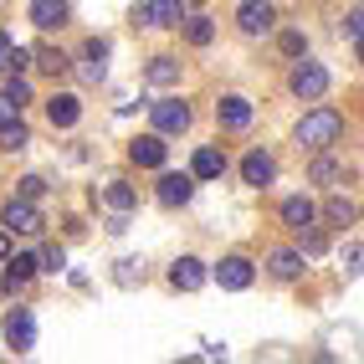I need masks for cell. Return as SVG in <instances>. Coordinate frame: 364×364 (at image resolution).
Listing matches in <instances>:
<instances>
[{
    "label": "cell",
    "mask_w": 364,
    "mask_h": 364,
    "mask_svg": "<svg viewBox=\"0 0 364 364\" xmlns=\"http://www.w3.org/2000/svg\"><path fill=\"white\" fill-rule=\"evenodd\" d=\"M293 139L303 144L308 154H323V149H333V144L344 139V113H338V108H313V113L298 118Z\"/></svg>",
    "instance_id": "1"
},
{
    "label": "cell",
    "mask_w": 364,
    "mask_h": 364,
    "mask_svg": "<svg viewBox=\"0 0 364 364\" xmlns=\"http://www.w3.org/2000/svg\"><path fill=\"white\" fill-rule=\"evenodd\" d=\"M287 87H293V98L318 103L323 92H328V67H323V62H298L293 77H287Z\"/></svg>",
    "instance_id": "2"
},
{
    "label": "cell",
    "mask_w": 364,
    "mask_h": 364,
    "mask_svg": "<svg viewBox=\"0 0 364 364\" xmlns=\"http://www.w3.org/2000/svg\"><path fill=\"white\" fill-rule=\"evenodd\" d=\"M0 226H6V231H16V236H36V231H41L46 221H41L36 200L16 196V200H6V210H0Z\"/></svg>",
    "instance_id": "3"
},
{
    "label": "cell",
    "mask_w": 364,
    "mask_h": 364,
    "mask_svg": "<svg viewBox=\"0 0 364 364\" xmlns=\"http://www.w3.org/2000/svg\"><path fill=\"white\" fill-rule=\"evenodd\" d=\"M6 344L16 354H31L36 349V318H31V308H11L6 313Z\"/></svg>",
    "instance_id": "4"
},
{
    "label": "cell",
    "mask_w": 364,
    "mask_h": 364,
    "mask_svg": "<svg viewBox=\"0 0 364 364\" xmlns=\"http://www.w3.org/2000/svg\"><path fill=\"white\" fill-rule=\"evenodd\" d=\"M215 118H221V129L241 134V129H252V118H257V108H252V98H241V92H226V98L215 103Z\"/></svg>",
    "instance_id": "5"
},
{
    "label": "cell",
    "mask_w": 364,
    "mask_h": 364,
    "mask_svg": "<svg viewBox=\"0 0 364 364\" xmlns=\"http://www.w3.org/2000/svg\"><path fill=\"white\" fill-rule=\"evenodd\" d=\"M236 26H241V36H267L277 26V11L267 6V0H247V6L236 11Z\"/></svg>",
    "instance_id": "6"
},
{
    "label": "cell",
    "mask_w": 364,
    "mask_h": 364,
    "mask_svg": "<svg viewBox=\"0 0 364 364\" xmlns=\"http://www.w3.org/2000/svg\"><path fill=\"white\" fill-rule=\"evenodd\" d=\"M149 118H154L159 134H185V129H190V103H180V98L149 103Z\"/></svg>",
    "instance_id": "7"
},
{
    "label": "cell",
    "mask_w": 364,
    "mask_h": 364,
    "mask_svg": "<svg viewBox=\"0 0 364 364\" xmlns=\"http://www.w3.org/2000/svg\"><path fill=\"white\" fill-rule=\"evenodd\" d=\"M252 277H257V267H252L247 257H226L221 267H215V282H221L226 293H247Z\"/></svg>",
    "instance_id": "8"
},
{
    "label": "cell",
    "mask_w": 364,
    "mask_h": 364,
    "mask_svg": "<svg viewBox=\"0 0 364 364\" xmlns=\"http://www.w3.org/2000/svg\"><path fill=\"white\" fill-rule=\"evenodd\" d=\"M180 21H185V0H144V26L175 31Z\"/></svg>",
    "instance_id": "9"
},
{
    "label": "cell",
    "mask_w": 364,
    "mask_h": 364,
    "mask_svg": "<svg viewBox=\"0 0 364 364\" xmlns=\"http://www.w3.org/2000/svg\"><path fill=\"white\" fill-rule=\"evenodd\" d=\"M67 21H72L67 0H31V26L36 31H62Z\"/></svg>",
    "instance_id": "10"
},
{
    "label": "cell",
    "mask_w": 364,
    "mask_h": 364,
    "mask_svg": "<svg viewBox=\"0 0 364 364\" xmlns=\"http://www.w3.org/2000/svg\"><path fill=\"white\" fill-rule=\"evenodd\" d=\"M154 196H159V205H169V210H175V205H190V196H196V175H159V190H154Z\"/></svg>",
    "instance_id": "11"
},
{
    "label": "cell",
    "mask_w": 364,
    "mask_h": 364,
    "mask_svg": "<svg viewBox=\"0 0 364 364\" xmlns=\"http://www.w3.org/2000/svg\"><path fill=\"white\" fill-rule=\"evenodd\" d=\"M241 180L257 185V190H267V185L277 180V159H272V154H262V149H252L247 159H241Z\"/></svg>",
    "instance_id": "12"
},
{
    "label": "cell",
    "mask_w": 364,
    "mask_h": 364,
    "mask_svg": "<svg viewBox=\"0 0 364 364\" xmlns=\"http://www.w3.org/2000/svg\"><path fill=\"white\" fill-rule=\"evenodd\" d=\"M169 287H180V293L205 287V262H200V257H180L175 267H169Z\"/></svg>",
    "instance_id": "13"
},
{
    "label": "cell",
    "mask_w": 364,
    "mask_h": 364,
    "mask_svg": "<svg viewBox=\"0 0 364 364\" xmlns=\"http://www.w3.org/2000/svg\"><path fill=\"white\" fill-rule=\"evenodd\" d=\"M129 159H134L139 169H159V164H164V134H144V139H134V144H129Z\"/></svg>",
    "instance_id": "14"
},
{
    "label": "cell",
    "mask_w": 364,
    "mask_h": 364,
    "mask_svg": "<svg viewBox=\"0 0 364 364\" xmlns=\"http://www.w3.org/2000/svg\"><path fill=\"white\" fill-rule=\"evenodd\" d=\"M46 118H52V129H72L82 118V103L72 98V92H52V98H46Z\"/></svg>",
    "instance_id": "15"
},
{
    "label": "cell",
    "mask_w": 364,
    "mask_h": 364,
    "mask_svg": "<svg viewBox=\"0 0 364 364\" xmlns=\"http://www.w3.org/2000/svg\"><path fill=\"white\" fill-rule=\"evenodd\" d=\"M303 267H308V257H303V252H293V247H282V252H272V257H267V272H272L277 282H293V277H303Z\"/></svg>",
    "instance_id": "16"
},
{
    "label": "cell",
    "mask_w": 364,
    "mask_h": 364,
    "mask_svg": "<svg viewBox=\"0 0 364 364\" xmlns=\"http://www.w3.org/2000/svg\"><path fill=\"white\" fill-rule=\"evenodd\" d=\"M82 77H87V82H103V77H108V41L92 36V41L82 46Z\"/></svg>",
    "instance_id": "17"
},
{
    "label": "cell",
    "mask_w": 364,
    "mask_h": 364,
    "mask_svg": "<svg viewBox=\"0 0 364 364\" xmlns=\"http://www.w3.org/2000/svg\"><path fill=\"white\" fill-rule=\"evenodd\" d=\"M190 175H196V180H221V175H226V154H221V149H196Z\"/></svg>",
    "instance_id": "18"
},
{
    "label": "cell",
    "mask_w": 364,
    "mask_h": 364,
    "mask_svg": "<svg viewBox=\"0 0 364 364\" xmlns=\"http://www.w3.org/2000/svg\"><path fill=\"white\" fill-rule=\"evenodd\" d=\"M180 26H185V41H190V46H210V41H215V21H210V16H185Z\"/></svg>",
    "instance_id": "19"
},
{
    "label": "cell",
    "mask_w": 364,
    "mask_h": 364,
    "mask_svg": "<svg viewBox=\"0 0 364 364\" xmlns=\"http://www.w3.org/2000/svg\"><path fill=\"white\" fill-rule=\"evenodd\" d=\"M103 205H108V210H124V215H129V210L139 205V190H134V185H124V180H113V185L103 190Z\"/></svg>",
    "instance_id": "20"
},
{
    "label": "cell",
    "mask_w": 364,
    "mask_h": 364,
    "mask_svg": "<svg viewBox=\"0 0 364 364\" xmlns=\"http://www.w3.org/2000/svg\"><path fill=\"white\" fill-rule=\"evenodd\" d=\"M313 215H318V205H313L308 196H293V200H282V221L293 226V231H298V226H308Z\"/></svg>",
    "instance_id": "21"
},
{
    "label": "cell",
    "mask_w": 364,
    "mask_h": 364,
    "mask_svg": "<svg viewBox=\"0 0 364 364\" xmlns=\"http://www.w3.org/2000/svg\"><path fill=\"white\" fill-rule=\"evenodd\" d=\"M26 144H31V129L21 124V113H16L11 124L0 129V149H6V154H21V149H26Z\"/></svg>",
    "instance_id": "22"
},
{
    "label": "cell",
    "mask_w": 364,
    "mask_h": 364,
    "mask_svg": "<svg viewBox=\"0 0 364 364\" xmlns=\"http://www.w3.org/2000/svg\"><path fill=\"white\" fill-rule=\"evenodd\" d=\"M144 77H149L154 87H175V82H180V62H175V57H154Z\"/></svg>",
    "instance_id": "23"
},
{
    "label": "cell",
    "mask_w": 364,
    "mask_h": 364,
    "mask_svg": "<svg viewBox=\"0 0 364 364\" xmlns=\"http://www.w3.org/2000/svg\"><path fill=\"white\" fill-rule=\"evenodd\" d=\"M31 67H41L46 77H62V72H67V57L57 52V46H36V52H31Z\"/></svg>",
    "instance_id": "24"
},
{
    "label": "cell",
    "mask_w": 364,
    "mask_h": 364,
    "mask_svg": "<svg viewBox=\"0 0 364 364\" xmlns=\"http://www.w3.org/2000/svg\"><path fill=\"white\" fill-rule=\"evenodd\" d=\"M36 267H41L36 257H6V277H11V282H31Z\"/></svg>",
    "instance_id": "25"
},
{
    "label": "cell",
    "mask_w": 364,
    "mask_h": 364,
    "mask_svg": "<svg viewBox=\"0 0 364 364\" xmlns=\"http://www.w3.org/2000/svg\"><path fill=\"white\" fill-rule=\"evenodd\" d=\"M323 215H328V226H349V221H354V205H349L344 196H328Z\"/></svg>",
    "instance_id": "26"
},
{
    "label": "cell",
    "mask_w": 364,
    "mask_h": 364,
    "mask_svg": "<svg viewBox=\"0 0 364 364\" xmlns=\"http://www.w3.org/2000/svg\"><path fill=\"white\" fill-rule=\"evenodd\" d=\"M298 236H303V247H298L303 257H318V252L328 247V236H323L318 226H313V221H308V226H298Z\"/></svg>",
    "instance_id": "27"
},
{
    "label": "cell",
    "mask_w": 364,
    "mask_h": 364,
    "mask_svg": "<svg viewBox=\"0 0 364 364\" xmlns=\"http://www.w3.org/2000/svg\"><path fill=\"white\" fill-rule=\"evenodd\" d=\"M118 287H139L144 282V262H134V257H124V262H118Z\"/></svg>",
    "instance_id": "28"
},
{
    "label": "cell",
    "mask_w": 364,
    "mask_h": 364,
    "mask_svg": "<svg viewBox=\"0 0 364 364\" xmlns=\"http://www.w3.org/2000/svg\"><path fill=\"white\" fill-rule=\"evenodd\" d=\"M6 98H11L16 108H26V103H31V82L21 77V72H11V82H6Z\"/></svg>",
    "instance_id": "29"
},
{
    "label": "cell",
    "mask_w": 364,
    "mask_h": 364,
    "mask_svg": "<svg viewBox=\"0 0 364 364\" xmlns=\"http://www.w3.org/2000/svg\"><path fill=\"white\" fill-rule=\"evenodd\" d=\"M338 175H344V169H338L333 159H313V185H333Z\"/></svg>",
    "instance_id": "30"
},
{
    "label": "cell",
    "mask_w": 364,
    "mask_h": 364,
    "mask_svg": "<svg viewBox=\"0 0 364 364\" xmlns=\"http://www.w3.org/2000/svg\"><path fill=\"white\" fill-rule=\"evenodd\" d=\"M344 277H364V247H359V241L344 252Z\"/></svg>",
    "instance_id": "31"
},
{
    "label": "cell",
    "mask_w": 364,
    "mask_h": 364,
    "mask_svg": "<svg viewBox=\"0 0 364 364\" xmlns=\"http://www.w3.org/2000/svg\"><path fill=\"white\" fill-rule=\"evenodd\" d=\"M36 262L46 267V272H62V267H67V252H62V247H46V252H41Z\"/></svg>",
    "instance_id": "32"
},
{
    "label": "cell",
    "mask_w": 364,
    "mask_h": 364,
    "mask_svg": "<svg viewBox=\"0 0 364 364\" xmlns=\"http://www.w3.org/2000/svg\"><path fill=\"white\" fill-rule=\"evenodd\" d=\"M344 36H349V41H359V36H364V11H359V6L344 16Z\"/></svg>",
    "instance_id": "33"
},
{
    "label": "cell",
    "mask_w": 364,
    "mask_h": 364,
    "mask_svg": "<svg viewBox=\"0 0 364 364\" xmlns=\"http://www.w3.org/2000/svg\"><path fill=\"white\" fill-rule=\"evenodd\" d=\"M282 52H287V57H303V52H308L303 31H282Z\"/></svg>",
    "instance_id": "34"
},
{
    "label": "cell",
    "mask_w": 364,
    "mask_h": 364,
    "mask_svg": "<svg viewBox=\"0 0 364 364\" xmlns=\"http://www.w3.org/2000/svg\"><path fill=\"white\" fill-rule=\"evenodd\" d=\"M21 196H26V200L46 196V180H41V175H26V180H21Z\"/></svg>",
    "instance_id": "35"
},
{
    "label": "cell",
    "mask_w": 364,
    "mask_h": 364,
    "mask_svg": "<svg viewBox=\"0 0 364 364\" xmlns=\"http://www.w3.org/2000/svg\"><path fill=\"white\" fill-rule=\"evenodd\" d=\"M31 67V52H21V46H11V67L6 72H26Z\"/></svg>",
    "instance_id": "36"
},
{
    "label": "cell",
    "mask_w": 364,
    "mask_h": 364,
    "mask_svg": "<svg viewBox=\"0 0 364 364\" xmlns=\"http://www.w3.org/2000/svg\"><path fill=\"white\" fill-rule=\"evenodd\" d=\"M16 113H21V108H16V103L6 98V92H0V129H6V124H11V118H16Z\"/></svg>",
    "instance_id": "37"
},
{
    "label": "cell",
    "mask_w": 364,
    "mask_h": 364,
    "mask_svg": "<svg viewBox=\"0 0 364 364\" xmlns=\"http://www.w3.org/2000/svg\"><path fill=\"white\" fill-rule=\"evenodd\" d=\"M11 46H16L11 36H0V72H6V67H11Z\"/></svg>",
    "instance_id": "38"
},
{
    "label": "cell",
    "mask_w": 364,
    "mask_h": 364,
    "mask_svg": "<svg viewBox=\"0 0 364 364\" xmlns=\"http://www.w3.org/2000/svg\"><path fill=\"white\" fill-rule=\"evenodd\" d=\"M11 257V241H6V231H0V262H6Z\"/></svg>",
    "instance_id": "39"
},
{
    "label": "cell",
    "mask_w": 364,
    "mask_h": 364,
    "mask_svg": "<svg viewBox=\"0 0 364 364\" xmlns=\"http://www.w3.org/2000/svg\"><path fill=\"white\" fill-rule=\"evenodd\" d=\"M354 57H359V67H364V36H359V41H354Z\"/></svg>",
    "instance_id": "40"
}]
</instances>
